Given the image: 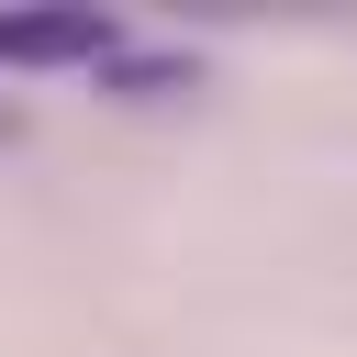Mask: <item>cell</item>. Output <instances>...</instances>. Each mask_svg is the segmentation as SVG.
<instances>
[{
  "mask_svg": "<svg viewBox=\"0 0 357 357\" xmlns=\"http://www.w3.org/2000/svg\"><path fill=\"white\" fill-rule=\"evenodd\" d=\"M123 56V22L112 11H0V67L11 78H45V67H112Z\"/></svg>",
  "mask_w": 357,
  "mask_h": 357,
  "instance_id": "obj_1",
  "label": "cell"
}]
</instances>
